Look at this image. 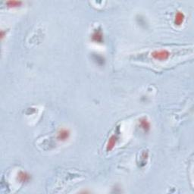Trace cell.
Returning <instances> with one entry per match:
<instances>
[{
  "instance_id": "6da1fadb",
  "label": "cell",
  "mask_w": 194,
  "mask_h": 194,
  "mask_svg": "<svg viewBox=\"0 0 194 194\" xmlns=\"http://www.w3.org/2000/svg\"><path fill=\"white\" fill-rule=\"evenodd\" d=\"M151 57L156 61H166L171 56V52L169 50L162 49H155L150 54Z\"/></svg>"
},
{
  "instance_id": "7a4b0ae2",
  "label": "cell",
  "mask_w": 194,
  "mask_h": 194,
  "mask_svg": "<svg viewBox=\"0 0 194 194\" xmlns=\"http://www.w3.org/2000/svg\"><path fill=\"white\" fill-rule=\"evenodd\" d=\"M71 131L68 128H61L57 133V139L61 142H65L70 138Z\"/></svg>"
},
{
  "instance_id": "3957f363",
  "label": "cell",
  "mask_w": 194,
  "mask_h": 194,
  "mask_svg": "<svg viewBox=\"0 0 194 194\" xmlns=\"http://www.w3.org/2000/svg\"><path fill=\"white\" fill-rule=\"evenodd\" d=\"M117 141H118L117 136L116 135L111 136L110 138L109 139V140H108L107 144H106V150H107L108 152L111 151V150L114 148V146H115L116 143H117Z\"/></svg>"
},
{
  "instance_id": "277c9868",
  "label": "cell",
  "mask_w": 194,
  "mask_h": 194,
  "mask_svg": "<svg viewBox=\"0 0 194 194\" xmlns=\"http://www.w3.org/2000/svg\"><path fill=\"white\" fill-rule=\"evenodd\" d=\"M184 20H185V15L182 12H176L175 16H174V24L177 26H180L184 23Z\"/></svg>"
},
{
  "instance_id": "5b68a950",
  "label": "cell",
  "mask_w": 194,
  "mask_h": 194,
  "mask_svg": "<svg viewBox=\"0 0 194 194\" xmlns=\"http://www.w3.org/2000/svg\"><path fill=\"white\" fill-rule=\"evenodd\" d=\"M140 125L141 127V128L144 130L145 132L149 131L150 130V122L148 121V119L146 118H142L140 120Z\"/></svg>"
},
{
  "instance_id": "8992f818",
  "label": "cell",
  "mask_w": 194,
  "mask_h": 194,
  "mask_svg": "<svg viewBox=\"0 0 194 194\" xmlns=\"http://www.w3.org/2000/svg\"><path fill=\"white\" fill-rule=\"evenodd\" d=\"M17 179L22 183L28 182L30 180V175L26 171H20L17 174Z\"/></svg>"
},
{
  "instance_id": "52a82bcc",
  "label": "cell",
  "mask_w": 194,
  "mask_h": 194,
  "mask_svg": "<svg viewBox=\"0 0 194 194\" xmlns=\"http://www.w3.org/2000/svg\"><path fill=\"white\" fill-rule=\"evenodd\" d=\"M21 1H15V0H9V1L6 2V5L8 6V7L10 8H17L20 7L22 5Z\"/></svg>"
},
{
  "instance_id": "ba28073f",
  "label": "cell",
  "mask_w": 194,
  "mask_h": 194,
  "mask_svg": "<svg viewBox=\"0 0 194 194\" xmlns=\"http://www.w3.org/2000/svg\"><path fill=\"white\" fill-rule=\"evenodd\" d=\"M103 39V35L100 31H96L93 34V40L96 42H99Z\"/></svg>"
},
{
  "instance_id": "9c48e42d",
  "label": "cell",
  "mask_w": 194,
  "mask_h": 194,
  "mask_svg": "<svg viewBox=\"0 0 194 194\" xmlns=\"http://www.w3.org/2000/svg\"><path fill=\"white\" fill-rule=\"evenodd\" d=\"M0 34H1V40H3L4 37H6V33H5V30H1V31H0Z\"/></svg>"
}]
</instances>
